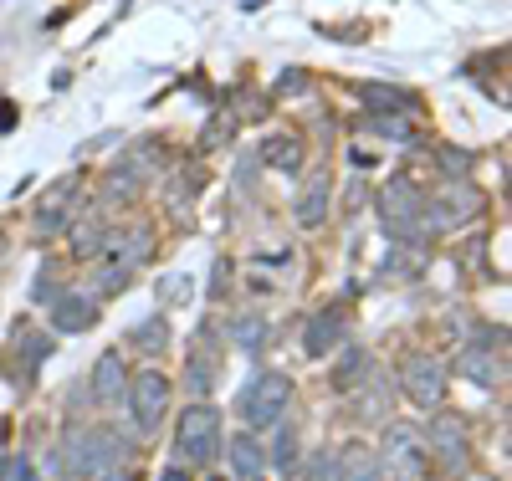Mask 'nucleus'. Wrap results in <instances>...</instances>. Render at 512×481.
Masks as SVG:
<instances>
[{"mask_svg":"<svg viewBox=\"0 0 512 481\" xmlns=\"http://www.w3.org/2000/svg\"><path fill=\"white\" fill-rule=\"evenodd\" d=\"M328 195H333V180L328 174H313V180L303 185V195L292 200V215H297V226H323L328 221Z\"/></svg>","mask_w":512,"mask_h":481,"instance_id":"9b49d317","label":"nucleus"},{"mask_svg":"<svg viewBox=\"0 0 512 481\" xmlns=\"http://www.w3.org/2000/svg\"><path fill=\"white\" fill-rule=\"evenodd\" d=\"M0 446H6V420H0Z\"/></svg>","mask_w":512,"mask_h":481,"instance_id":"c9c22d12","label":"nucleus"},{"mask_svg":"<svg viewBox=\"0 0 512 481\" xmlns=\"http://www.w3.org/2000/svg\"><path fill=\"white\" fill-rule=\"evenodd\" d=\"M420 441L436 451V461H441V466L461 471V461H466V425H461V415H446V410H436V415H431V425H425V435H420Z\"/></svg>","mask_w":512,"mask_h":481,"instance_id":"1a4fd4ad","label":"nucleus"},{"mask_svg":"<svg viewBox=\"0 0 512 481\" xmlns=\"http://www.w3.org/2000/svg\"><path fill=\"white\" fill-rule=\"evenodd\" d=\"M338 338H344V323H338V313H318V318H308V328H303V354H308V359H328L333 348H338Z\"/></svg>","mask_w":512,"mask_h":481,"instance_id":"ddd939ff","label":"nucleus"},{"mask_svg":"<svg viewBox=\"0 0 512 481\" xmlns=\"http://www.w3.org/2000/svg\"><path fill=\"white\" fill-rule=\"evenodd\" d=\"M159 481H190V471L185 466H164V476Z\"/></svg>","mask_w":512,"mask_h":481,"instance_id":"72a5a7b5","label":"nucleus"},{"mask_svg":"<svg viewBox=\"0 0 512 481\" xmlns=\"http://www.w3.org/2000/svg\"><path fill=\"white\" fill-rule=\"evenodd\" d=\"M21 354H26V364H41L52 354V338H41V333H21Z\"/></svg>","mask_w":512,"mask_h":481,"instance_id":"c756f323","label":"nucleus"},{"mask_svg":"<svg viewBox=\"0 0 512 481\" xmlns=\"http://www.w3.org/2000/svg\"><path fill=\"white\" fill-rule=\"evenodd\" d=\"M425 267V251L420 246H405V241H395V251L384 256V277H415Z\"/></svg>","mask_w":512,"mask_h":481,"instance_id":"412c9836","label":"nucleus"},{"mask_svg":"<svg viewBox=\"0 0 512 481\" xmlns=\"http://www.w3.org/2000/svg\"><path fill=\"white\" fill-rule=\"evenodd\" d=\"M287 400H292V379L277 374V369H267V374L246 379L241 400H236V415H241L251 430H262V425H272V420L287 415Z\"/></svg>","mask_w":512,"mask_h":481,"instance_id":"f03ea898","label":"nucleus"},{"mask_svg":"<svg viewBox=\"0 0 512 481\" xmlns=\"http://www.w3.org/2000/svg\"><path fill=\"white\" fill-rule=\"evenodd\" d=\"M364 374H369V354H364V348H344L338 364H333V389H354Z\"/></svg>","mask_w":512,"mask_h":481,"instance_id":"6ab92c4d","label":"nucleus"},{"mask_svg":"<svg viewBox=\"0 0 512 481\" xmlns=\"http://www.w3.org/2000/svg\"><path fill=\"white\" fill-rule=\"evenodd\" d=\"M262 149H267V164L282 174H297V164H303V144L297 139H267Z\"/></svg>","mask_w":512,"mask_h":481,"instance_id":"4be33fe9","label":"nucleus"},{"mask_svg":"<svg viewBox=\"0 0 512 481\" xmlns=\"http://www.w3.org/2000/svg\"><path fill=\"white\" fill-rule=\"evenodd\" d=\"M461 374H466V379H477V384H487V389H492V384L502 379V364H497V359L487 354V348H466V354H461Z\"/></svg>","mask_w":512,"mask_h":481,"instance_id":"aec40b11","label":"nucleus"},{"mask_svg":"<svg viewBox=\"0 0 512 481\" xmlns=\"http://www.w3.org/2000/svg\"><path fill=\"white\" fill-rule=\"evenodd\" d=\"M175 451L185 466H205V461H216L221 451V410H210V405H190L175 425Z\"/></svg>","mask_w":512,"mask_h":481,"instance_id":"7ed1b4c3","label":"nucleus"},{"mask_svg":"<svg viewBox=\"0 0 512 481\" xmlns=\"http://www.w3.org/2000/svg\"><path fill=\"white\" fill-rule=\"evenodd\" d=\"M256 481H262V476H256Z\"/></svg>","mask_w":512,"mask_h":481,"instance_id":"4c0bfd02","label":"nucleus"},{"mask_svg":"<svg viewBox=\"0 0 512 481\" xmlns=\"http://www.w3.org/2000/svg\"><path fill=\"white\" fill-rule=\"evenodd\" d=\"M472 481H492V476H472Z\"/></svg>","mask_w":512,"mask_h":481,"instance_id":"e433bc0d","label":"nucleus"},{"mask_svg":"<svg viewBox=\"0 0 512 481\" xmlns=\"http://www.w3.org/2000/svg\"><path fill=\"white\" fill-rule=\"evenodd\" d=\"M169 379L164 374H134L128 379V389H123V400H128V410H134V425L139 430H159V420H164V410H169Z\"/></svg>","mask_w":512,"mask_h":481,"instance_id":"6e6552de","label":"nucleus"},{"mask_svg":"<svg viewBox=\"0 0 512 481\" xmlns=\"http://www.w3.org/2000/svg\"><path fill=\"white\" fill-rule=\"evenodd\" d=\"M128 272H134V267H123V261H108V267H98V277H93L98 297H118V292L128 287Z\"/></svg>","mask_w":512,"mask_h":481,"instance_id":"b1692460","label":"nucleus"},{"mask_svg":"<svg viewBox=\"0 0 512 481\" xmlns=\"http://www.w3.org/2000/svg\"><path fill=\"white\" fill-rule=\"evenodd\" d=\"M441 169L451 174V180H461V174L472 169V154H466V149H441Z\"/></svg>","mask_w":512,"mask_h":481,"instance_id":"2f4dec72","label":"nucleus"},{"mask_svg":"<svg viewBox=\"0 0 512 481\" xmlns=\"http://www.w3.org/2000/svg\"><path fill=\"white\" fill-rule=\"evenodd\" d=\"M6 481H36V471H31V461H26V456H16V461L6 466Z\"/></svg>","mask_w":512,"mask_h":481,"instance_id":"473e14b6","label":"nucleus"},{"mask_svg":"<svg viewBox=\"0 0 512 481\" xmlns=\"http://www.w3.org/2000/svg\"><path fill=\"white\" fill-rule=\"evenodd\" d=\"M128 343H134L139 354H149V359H154V354H164V348H169V318H159V313H154V318H144L134 333H128Z\"/></svg>","mask_w":512,"mask_h":481,"instance_id":"f3484780","label":"nucleus"},{"mask_svg":"<svg viewBox=\"0 0 512 481\" xmlns=\"http://www.w3.org/2000/svg\"><path fill=\"white\" fill-rule=\"evenodd\" d=\"M185 384H190V395H210V364H205V359H190Z\"/></svg>","mask_w":512,"mask_h":481,"instance_id":"7c9ffc66","label":"nucleus"},{"mask_svg":"<svg viewBox=\"0 0 512 481\" xmlns=\"http://www.w3.org/2000/svg\"><path fill=\"white\" fill-rule=\"evenodd\" d=\"M338 481H379V461L364 441H349L338 451Z\"/></svg>","mask_w":512,"mask_h":481,"instance_id":"4468645a","label":"nucleus"},{"mask_svg":"<svg viewBox=\"0 0 512 481\" xmlns=\"http://www.w3.org/2000/svg\"><path fill=\"white\" fill-rule=\"evenodd\" d=\"M108 236H113V231H108L103 221H77V226H72V251H77V256H103V251H108Z\"/></svg>","mask_w":512,"mask_h":481,"instance_id":"a211bd4d","label":"nucleus"},{"mask_svg":"<svg viewBox=\"0 0 512 481\" xmlns=\"http://www.w3.org/2000/svg\"><path fill=\"white\" fill-rule=\"evenodd\" d=\"M272 466H277V471H297V430H292V425H282V430H277Z\"/></svg>","mask_w":512,"mask_h":481,"instance_id":"393cba45","label":"nucleus"},{"mask_svg":"<svg viewBox=\"0 0 512 481\" xmlns=\"http://www.w3.org/2000/svg\"><path fill=\"white\" fill-rule=\"evenodd\" d=\"M364 98H369L374 108H395V113H410V108H415V98L400 93V87H364Z\"/></svg>","mask_w":512,"mask_h":481,"instance_id":"bb28decb","label":"nucleus"},{"mask_svg":"<svg viewBox=\"0 0 512 481\" xmlns=\"http://www.w3.org/2000/svg\"><path fill=\"white\" fill-rule=\"evenodd\" d=\"M308 481H338V451H313Z\"/></svg>","mask_w":512,"mask_h":481,"instance_id":"cd10ccee","label":"nucleus"},{"mask_svg":"<svg viewBox=\"0 0 512 481\" xmlns=\"http://www.w3.org/2000/svg\"><path fill=\"white\" fill-rule=\"evenodd\" d=\"M67 195H72V185H57V195L41 205V215H36V231L47 236V231H57L62 221H67Z\"/></svg>","mask_w":512,"mask_h":481,"instance_id":"5701e85b","label":"nucleus"},{"mask_svg":"<svg viewBox=\"0 0 512 481\" xmlns=\"http://www.w3.org/2000/svg\"><path fill=\"white\" fill-rule=\"evenodd\" d=\"M400 384H405V400H415L420 410H436L446 400V364L436 354H410L400 364Z\"/></svg>","mask_w":512,"mask_h":481,"instance_id":"0eeeda50","label":"nucleus"},{"mask_svg":"<svg viewBox=\"0 0 512 481\" xmlns=\"http://www.w3.org/2000/svg\"><path fill=\"white\" fill-rule=\"evenodd\" d=\"M123 389H128L123 354H98V364H93V400H98V405H118Z\"/></svg>","mask_w":512,"mask_h":481,"instance_id":"f8f14e48","label":"nucleus"},{"mask_svg":"<svg viewBox=\"0 0 512 481\" xmlns=\"http://www.w3.org/2000/svg\"><path fill=\"white\" fill-rule=\"evenodd\" d=\"M379 226L390 231V241H405V246H420L425 226H420V210H425V195L410 185V180H390L379 185Z\"/></svg>","mask_w":512,"mask_h":481,"instance_id":"f257e3e1","label":"nucleus"},{"mask_svg":"<svg viewBox=\"0 0 512 481\" xmlns=\"http://www.w3.org/2000/svg\"><path fill=\"white\" fill-rule=\"evenodd\" d=\"M139 190H144V169H139L134 159H123L108 180H103V195H108V200H134Z\"/></svg>","mask_w":512,"mask_h":481,"instance_id":"2eb2a0df","label":"nucleus"},{"mask_svg":"<svg viewBox=\"0 0 512 481\" xmlns=\"http://www.w3.org/2000/svg\"><path fill=\"white\" fill-rule=\"evenodd\" d=\"M364 128H369V134H379V139H395V144H410V139H415V128H410L405 118H384V113L369 118Z\"/></svg>","mask_w":512,"mask_h":481,"instance_id":"a878e982","label":"nucleus"},{"mask_svg":"<svg viewBox=\"0 0 512 481\" xmlns=\"http://www.w3.org/2000/svg\"><path fill=\"white\" fill-rule=\"evenodd\" d=\"M103 481H134V476H123V471H108V476H103Z\"/></svg>","mask_w":512,"mask_h":481,"instance_id":"f704fd0d","label":"nucleus"},{"mask_svg":"<svg viewBox=\"0 0 512 481\" xmlns=\"http://www.w3.org/2000/svg\"><path fill=\"white\" fill-rule=\"evenodd\" d=\"M262 338H267V323L262 318H236V343L241 348H262Z\"/></svg>","mask_w":512,"mask_h":481,"instance_id":"c85d7f7f","label":"nucleus"},{"mask_svg":"<svg viewBox=\"0 0 512 481\" xmlns=\"http://www.w3.org/2000/svg\"><path fill=\"white\" fill-rule=\"evenodd\" d=\"M62 446H67L62 466H67L72 476H103V471L123 456V435H118V430H72Z\"/></svg>","mask_w":512,"mask_h":481,"instance_id":"20e7f679","label":"nucleus"},{"mask_svg":"<svg viewBox=\"0 0 512 481\" xmlns=\"http://www.w3.org/2000/svg\"><path fill=\"white\" fill-rule=\"evenodd\" d=\"M231 466H236L241 481H256V476H262L267 456H262V446H256V435H236V441H231Z\"/></svg>","mask_w":512,"mask_h":481,"instance_id":"dca6fc26","label":"nucleus"},{"mask_svg":"<svg viewBox=\"0 0 512 481\" xmlns=\"http://www.w3.org/2000/svg\"><path fill=\"white\" fill-rule=\"evenodd\" d=\"M482 205H487V200H482L477 185H451L446 195H431V200H425L420 226H425V236H446V231H456L461 221H477Z\"/></svg>","mask_w":512,"mask_h":481,"instance_id":"39448f33","label":"nucleus"},{"mask_svg":"<svg viewBox=\"0 0 512 481\" xmlns=\"http://www.w3.org/2000/svg\"><path fill=\"white\" fill-rule=\"evenodd\" d=\"M98 323V302L82 292H57L52 297V328L57 333H88Z\"/></svg>","mask_w":512,"mask_h":481,"instance_id":"9d476101","label":"nucleus"},{"mask_svg":"<svg viewBox=\"0 0 512 481\" xmlns=\"http://www.w3.org/2000/svg\"><path fill=\"white\" fill-rule=\"evenodd\" d=\"M379 476H390V481H420V461H425V441H420V430L410 425H390L384 430V441H379Z\"/></svg>","mask_w":512,"mask_h":481,"instance_id":"423d86ee","label":"nucleus"}]
</instances>
